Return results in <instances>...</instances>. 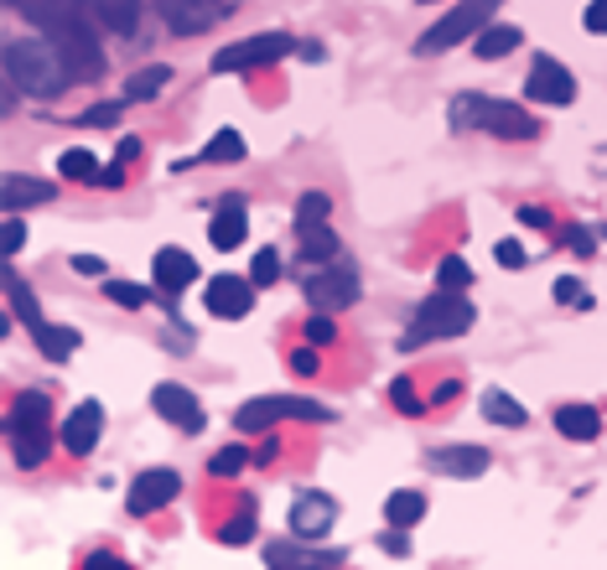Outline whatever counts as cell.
Segmentation results:
<instances>
[{
  "instance_id": "obj_41",
  "label": "cell",
  "mask_w": 607,
  "mask_h": 570,
  "mask_svg": "<svg viewBox=\"0 0 607 570\" xmlns=\"http://www.w3.org/2000/svg\"><path fill=\"white\" fill-rule=\"evenodd\" d=\"M0 244H6V259H17V254H21V244H27V223H21L17 213L6 218V238H0Z\"/></svg>"
},
{
  "instance_id": "obj_24",
  "label": "cell",
  "mask_w": 607,
  "mask_h": 570,
  "mask_svg": "<svg viewBox=\"0 0 607 570\" xmlns=\"http://www.w3.org/2000/svg\"><path fill=\"white\" fill-rule=\"evenodd\" d=\"M478 410H483V420H488V426H504V430H519V426L529 420L525 405H519V399H514L509 389H488Z\"/></svg>"
},
{
  "instance_id": "obj_16",
  "label": "cell",
  "mask_w": 607,
  "mask_h": 570,
  "mask_svg": "<svg viewBox=\"0 0 607 570\" xmlns=\"http://www.w3.org/2000/svg\"><path fill=\"white\" fill-rule=\"evenodd\" d=\"M99 430H104V405L99 399H83V405H73V415L63 420V446L73 451V457H89L99 446Z\"/></svg>"
},
{
  "instance_id": "obj_50",
  "label": "cell",
  "mask_w": 607,
  "mask_h": 570,
  "mask_svg": "<svg viewBox=\"0 0 607 570\" xmlns=\"http://www.w3.org/2000/svg\"><path fill=\"white\" fill-rule=\"evenodd\" d=\"M73 269L79 275H104V259L99 254H73Z\"/></svg>"
},
{
  "instance_id": "obj_35",
  "label": "cell",
  "mask_w": 607,
  "mask_h": 570,
  "mask_svg": "<svg viewBox=\"0 0 607 570\" xmlns=\"http://www.w3.org/2000/svg\"><path fill=\"white\" fill-rule=\"evenodd\" d=\"M219 539H224V544H244V539H255V503H250V498H244L240 513L219 529Z\"/></svg>"
},
{
  "instance_id": "obj_20",
  "label": "cell",
  "mask_w": 607,
  "mask_h": 570,
  "mask_svg": "<svg viewBox=\"0 0 607 570\" xmlns=\"http://www.w3.org/2000/svg\"><path fill=\"white\" fill-rule=\"evenodd\" d=\"M83 11H94V21L114 37H130L141 27V0H83Z\"/></svg>"
},
{
  "instance_id": "obj_37",
  "label": "cell",
  "mask_w": 607,
  "mask_h": 570,
  "mask_svg": "<svg viewBox=\"0 0 607 570\" xmlns=\"http://www.w3.org/2000/svg\"><path fill=\"white\" fill-rule=\"evenodd\" d=\"M244 467H250V451H244V446H224V451H213V461H209V472L213 477H240Z\"/></svg>"
},
{
  "instance_id": "obj_42",
  "label": "cell",
  "mask_w": 607,
  "mask_h": 570,
  "mask_svg": "<svg viewBox=\"0 0 607 570\" xmlns=\"http://www.w3.org/2000/svg\"><path fill=\"white\" fill-rule=\"evenodd\" d=\"M494 259H498L504 269H525V250H519L514 238H498V244H494Z\"/></svg>"
},
{
  "instance_id": "obj_38",
  "label": "cell",
  "mask_w": 607,
  "mask_h": 570,
  "mask_svg": "<svg viewBox=\"0 0 607 570\" xmlns=\"http://www.w3.org/2000/svg\"><path fill=\"white\" fill-rule=\"evenodd\" d=\"M556 302L560 306H576V312H591V291L576 281V275H560V281H556Z\"/></svg>"
},
{
  "instance_id": "obj_45",
  "label": "cell",
  "mask_w": 607,
  "mask_h": 570,
  "mask_svg": "<svg viewBox=\"0 0 607 570\" xmlns=\"http://www.w3.org/2000/svg\"><path fill=\"white\" fill-rule=\"evenodd\" d=\"M380 550H384V554H395V560H399V554H411V539H405V535L395 529V523H390V535H380Z\"/></svg>"
},
{
  "instance_id": "obj_30",
  "label": "cell",
  "mask_w": 607,
  "mask_h": 570,
  "mask_svg": "<svg viewBox=\"0 0 607 570\" xmlns=\"http://www.w3.org/2000/svg\"><path fill=\"white\" fill-rule=\"evenodd\" d=\"M166 83H172V68H166V63H151V68H141V73H130V79H125V94H130V99H156Z\"/></svg>"
},
{
  "instance_id": "obj_51",
  "label": "cell",
  "mask_w": 607,
  "mask_h": 570,
  "mask_svg": "<svg viewBox=\"0 0 607 570\" xmlns=\"http://www.w3.org/2000/svg\"><path fill=\"white\" fill-rule=\"evenodd\" d=\"M566 244H571L576 254H591V244H597V238H591V228H571V234H566Z\"/></svg>"
},
{
  "instance_id": "obj_40",
  "label": "cell",
  "mask_w": 607,
  "mask_h": 570,
  "mask_svg": "<svg viewBox=\"0 0 607 570\" xmlns=\"http://www.w3.org/2000/svg\"><path fill=\"white\" fill-rule=\"evenodd\" d=\"M333 337H337L333 317H322V312H312V317H306V343H312V348H327Z\"/></svg>"
},
{
  "instance_id": "obj_44",
  "label": "cell",
  "mask_w": 607,
  "mask_h": 570,
  "mask_svg": "<svg viewBox=\"0 0 607 570\" xmlns=\"http://www.w3.org/2000/svg\"><path fill=\"white\" fill-rule=\"evenodd\" d=\"M581 27H587L591 37H607V0H591L587 11H581Z\"/></svg>"
},
{
  "instance_id": "obj_10",
  "label": "cell",
  "mask_w": 607,
  "mask_h": 570,
  "mask_svg": "<svg viewBox=\"0 0 607 570\" xmlns=\"http://www.w3.org/2000/svg\"><path fill=\"white\" fill-rule=\"evenodd\" d=\"M525 94L540 99V104H571V99H576L571 68L556 63L550 52H535V63H529V79H525Z\"/></svg>"
},
{
  "instance_id": "obj_3",
  "label": "cell",
  "mask_w": 607,
  "mask_h": 570,
  "mask_svg": "<svg viewBox=\"0 0 607 570\" xmlns=\"http://www.w3.org/2000/svg\"><path fill=\"white\" fill-rule=\"evenodd\" d=\"M452 130H488L498 141H535L540 125H535V114L525 104H509V99H478V94H457L452 99Z\"/></svg>"
},
{
  "instance_id": "obj_25",
  "label": "cell",
  "mask_w": 607,
  "mask_h": 570,
  "mask_svg": "<svg viewBox=\"0 0 607 570\" xmlns=\"http://www.w3.org/2000/svg\"><path fill=\"white\" fill-rule=\"evenodd\" d=\"M37 348H42V358H52V364H63V358H73L79 353L83 337L73 333V327H52V322H42V327H32Z\"/></svg>"
},
{
  "instance_id": "obj_29",
  "label": "cell",
  "mask_w": 607,
  "mask_h": 570,
  "mask_svg": "<svg viewBox=\"0 0 607 570\" xmlns=\"http://www.w3.org/2000/svg\"><path fill=\"white\" fill-rule=\"evenodd\" d=\"M296 238H302V259H333L337 254V234L327 228V223H312V228H296Z\"/></svg>"
},
{
  "instance_id": "obj_36",
  "label": "cell",
  "mask_w": 607,
  "mask_h": 570,
  "mask_svg": "<svg viewBox=\"0 0 607 570\" xmlns=\"http://www.w3.org/2000/svg\"><path fill=\"white\" fill-rule=\"evenodd\" d=\"M333 203H327V192H302V203H296V228H312V223H327Z\"/></svg>"
},
{
  "instance_id": "obj_54",
  "label": "cell",
  "mask_w": 607,
  "mask_h": 570,
  "mask_svg": "<svg viewBox=\"0 0 607 570\" xmlns=\"http://www.w3.org/2000/svg\"><path fill=\"white\" fill-rule=\"evenodd\" d=\"M83 566H89V570H110V566H125V560H120V554H89Z\"/></svg>"
},
{
  "instance_id": "obj_11",
  "label": "cell",
  "mask_w": 607,
  "mask_h": 570,
  "mask_svg": "<svg viewBox=\"0 0 607 570\" xmlns=\"http://www.w3.org/2000/svg\"><path fill=\"white\" fill-rule=\"evenodd\" d=\"M156 11H161V21H166L176 37H198V32H209L213 21L224 17L229 0H156Z\"/></svg>"
},
{
  "instance_id": "obj_27",
  "label": "cell",
  "mask_w": 607,
  "mask_h": 570,
  "mask_svg": "<svg viewBox=\"0 0 607 570\" xmlns=\"http://www.w3.org/2000/svg\"><path fill=\"white\" fill-rule=\"evenodd\" d=\"M0 281H6V296H11V306H17V317L27 322V327H42V306H37L32 285L21 281V275H17V269H11V265L0 269Z\"/></svg>"
},
{
  "instance_id": "obj_18",
  "label": "cell",
  "mask_w": 607,
  "mask_h": 570,
  "mask_svg": "<svg viewBox=\"0 0 607 570\" xmlns=\"http://www.w3.org/2000/svg\"><path fill=\"white\" fill-rule=\"evenodd\" d=\"M432 467L442 477H483L488 467H494V457H488L483 446H436Z\"/></svg>"
},
{
  "instance_id": "obj_17",
  "label": "cell",
  "mask_w": 607,
  "mask_h": 570,
  "mask_svg": "<svg viewBox=\"0 0 607 570\" xmlns=\"http://www.w3.org/2000/svg\"><path fill=\"white\" fill-rule=\"evenodd\" d=\"M151 269H156V285L166 291V296H176V291H188L192 281H198V259H192L188 250H176V244H166V250H156V259H151Z\"/></svg>"
},
{
  "instance_id": "obj_1",
  "label": "cell",
  "mask_w": 607,
  "mask_h": 570,
  "mask_svg": "<svg viewBox=\"0 0 607 570\" xmlns=\"http://www.w3.org/2000/svg\"><path fill=\"white\" fill-rule=\"evenodd\" d=\"M21 6V17H32L42 32L63 48V58L73 63V79H94L99 68H104V52H99V37L89 32V21H83V0H11Z\"/></svg>"
},
{
  "instance_id": "obj_28",
  "label": "cell",
  "mask_w": 607,
  "mask_h": 570,
  "mask_svg": "<svg viewBox=\"0 0 607 570\" xmlns=\"http://www.w3.org/2000/svg\"><path fill=\"white\" fill-rule=\"evenodd\" d=\"M473 48H478L483 63H498V58H509V52L519 48V27H483V32L473 37Z\"/></svg>"
},
{
  "instance_id": "obj_49",
  "label": "cell",
  "mask_w": 607,
  "mask_h": 570,
  "mask_svg": "<svg viewBox=\"0 0 607 570\" xmlns=\"http://www.w3.org/2000/svg\"><path fill=\"white\" fill-rule=\"evenodd\" d=\"M291 368H296V374H302V379H306V374H317V353H312V348L291 353Z\"/></svg>"
},
{
  "instance_id": "obj_4",
  "label": "cell",
  "mask_w": 607,
  "mask_h": 570,
  "mask_svg": "<svg viewBox=\"0 0 607 570\" xmlns=\"http://www.w3.org/2000/svg\"><path fill=\"white\" fill-rule=\"evenodd\" d=\"M48 426H52V405L42 389H21L11 399L6 415V436H11V457L17 467H42L48 461Z\"/></svg>"
},
{
  "instance_id": "obj_15",
  "label": "cell",
  "mask_w": 607,
  "mask_h": 570,
  "mask_svg": "<svg viewBox=\"0 0 607 570\" xmlns=\"http://www.w3.org/2000/svg\"><path fill=\"white\" fill-rule=\"evenodd\" d=\"M333 523H337V503L327 492H296V503H291V535L322 539Z\"/></svg>"
},
{
  "instance_id": "obj_26",
  "label": "cell",
  "mask_w": 607,
  "mask_h": 570,
  "mask_svg": "<svg viewBox=\"0 0 607 570\" xmlns=\"http://www.w3.org/2000/svg\"><path fill=\"white\" fill-rule=\"evenodd\" d=\"M384 519L395 523V529H416V523L426 519V498H421L416 488L390 492V503H384Z\"/></svg>"
},
{
  "instance_id": "obj_31",
  "label": "cell",
  "mask_w": 607,
  "mask_h": 570,
  "mask_svg": "<svg viewBox=\"0 0 607 570\" xmlns=\"http://www.w3.org/2000/svg\"><path fill=\"white\" fill-rule=\"evenodd\" d=\"M58 172H63V176H79V182H94V176H99V161H94V151L73 145V151H63V156H58Z\"/></svg>"
},
{
  "instance_id": "obj_23",
  "label": "cell",
  "mask_w": 607,
  "mask_h": 570,
  "mask_svg": "<svg viewBox=\"0 0 607 570\" xmlns=\"http://www.w3.org/2000/svg\"><path fill=\"white\" fill-rule=\"evenodd\" d=\"M556 430L566 441H597V436H603V415L591 410V405H560Z\"/></svg>"
},
{
  "instance_id": "obj_13",
  "label": "cell",
  "mask_w": 607,
  "mask_h": 570,
  "mask_svg": "<svg viewBox=\"0 0 607 570\" xmlns=\"http://www.w3.org/2000/svg\"><path fill=\"white\" fill-rule=\"evenodd\" d=\"M209 312L224 322H240L255 312V281H240V275H213L209 281Z\"/></svg>"
},
{
  "instance_id": "obj_19",
  "label": "cell",
  "mask_w": 607,
  "mask_h": 570,
  "mask_svg": "<svg viewBox=\"0 0 607 570\" xmlns=\"http://www.w3.org/2000/svg\"><path fill=\"white\" fill-rule=\"evenodd\" d=\"M209 238H213V250H240L244 238H250V218H244V203L240 197H224V207L213 213L209 223Z\"/></svg>"
},
{
  "instance_id": "obj_22",
  "label": "cell",
  "mask_w": 607,
  "mask_h": 570,
  "mask_svg": "<svg viewBox=\"0 0 607 570\" xmlns=\"http://www.w3.org/2000/svg\"><path fill=\"white\" fill-rule=\"evenodd\" d=\"M265 566H281V570L343 566V550H296V544H275V550H265Z\"/></svg>"
},
{
  "instance_id": "obj_32",
  "label": "cell",
  "mask_w": 607,
  "mask_h": 570,
  "mask_svg": "<svg viewBox=\"0 0 607 570\" xmlns=\"http://www.w3.org/2000/svg\"><path fill=\"white\" fill-rule=\"evenodd\" d=\"M203 161H244V135L240 130H219V135L203 145Z\"/></svg>"
},
{
  "instance_id": "obj_21",
  "label": "cell",
  "mask_w": 607,
  "mask_h": 570,
  "mask_svg": "<svg viewBox=\"0 0 607 570\" xmlns=\"http://www.w3.org/2000/svg\"><path fill=\"white\" fill-rule=\"evenodd\" d=\"M0 203H6V213H21V207H32V203H52V182H32V176H21V172H6Z\"/></svg>"
},
{
  "instance_id": "obj_39",
  "label": "cell",
  "mask_w": 607,
  "mask_h": 570,
  "mask_svg": "<svg viewBox=\"0 0 607 570\" xmlns=\"http://www.w3.org/2000/svg\"><path fill=\"white\" fill-rule=\"evenodd\" d=\"M250 281H255V285H275V281H281V254H275V250H260L255 265H250Z\"/></svg>"
},
{
  "instance_id": "obj_46",
  "label": "cell",
  "mask_w": 607,
  "mask_h": 570,
  "mask_svg": "<svg viewBox=\"0 0 607 570\" xmlns=\"http://www.w3.org/2000/svg\"><path fill=\"white\" fill-rule=\"evenodd\" d=\"M114 120H120V104H94L83 114V125H114Z\"/></svg>"
},
{
  "instance_id": "obj_6",
  "label": "cell",
  "mask_w": 607,
  "mask_h": 570,
  "mask_svg": "<svg viewBox=\"0 0 607 570\" xmlns=\"http://www.w3.org/2000/svg\"><path fill=\"white\" fill-rule=\"evenodd\" d=\"M504 6V0H463L457 11H447V17L436 21L432 32H421L416 52L421 58H436V52H447L457 48V42H467V37H478L488 21H494V11Z\"/></svg>"
},
{
  "instance_id": "obj_5",
  "label": "cell",
  "mask_w": 607,
  "mask_h": 570,
  "mask_svg": "<svg viewBox=\"0 0 607 570\" xmlns=\"http://www.w3.org/2000/svg\"><path fill=\"white\" fill-rule=\"evenodd\" d=\"M467 327H473V306L457 291H442V296L416 306V317H411L405 337H399V348L411 353V348H426V343H447V337H463Z\"/></svg>"
},
{
  "instance_id": "obj_8",
  "label": "cell",
  "mask_w": 607,
  "mask_h": 570,
  "mask_svg": "<svg viewBox=\"0 0 607 570\" xmlns=\"http://www.w3.org/2000/svg\"><path fill=\"white\" fill-rule=\"evenodd\" d=\"M286 52H296L286 32H260L244 37V42H229L224 52H213V73H250V68H271L281 63Z\"/></svg>"
},
{
  "instance_id": "obj_7",
  "label": "cell",
  "mask_w": 607,
  "mask_h": 570,
  "mask_svg": "<svg viewBox=\"0 0 607 570\" xmlns=\"http://www.w3.org/2000/svg\"><path fill=\"white\" fill-rule=\"evenodd\" d=\"M281 420H322V426H327L333 410L317 405V399H296V395H260L234 410V426L240 430H271V426H281Z\"/></svg>"
},
{
  "instance_id": "obj_52",
  "label": "cell",
  "mask_w": 607,
  "mask_h": 570,
  "mask_svg": "<svg viewBox=\"0 0 607 570\" xmlns=\"http://www.w3.org/2000/svg\"><path fill=\"white\" fill-rule=\"evenodd\" d=\"M457 395H463V384H457V379H447V384H436V405H447V399H457Z\"/></svg>"
},
{
  "instance_id": "obj_12",
  "label": "cell",
  "mask_w": 607,
  "mask_h": 570,
  "mask_svg": "<svg viewBox=\"0 0 607 570\" xmlns=\"http://www.w3.org/2000/svg\"><path fill=\"white\" fill-rule=\"evenodd\" d=\"M151 405H156V415L166 420V426L176 430H203V405H198V395H192L188 384H156L151 389Z\"/></svg>"
},
{
  "instance_id": "obj_48",
  "label": "cell",
  "mask_w": 607,
  "mask_h": 570,
  "mask_svg": "<svg viewBox=\"0 0 607 570\" xmlns=\"http://www.w3.org/2000/svg\"><path fill=\"white\" fill-rule=\"evenodd\" d=\"M120 182H125V161H114V166H99L94 187H120Z\"/></svg>"
},
{
  "instance_id": "obj_47",
  "label": "cell",
  "mask_w": 607,
  "mask_h": 570,
  "mask_svg": "<svg viewBox=\"0 0 607 570\" xmlns=\"http://www.w3.org/2000/svg\"><path fill=\"white\" fill-rule=\"evenodd\" d=\"M519 223H525V228H550V207H519Z\"/></svg>"
},
{
  "instance_id": "obj_9",
  "label": "cell",
  "mask_w": 607,
  "mask_h": 570,
  "mask_svg": "<svg viewBox=\"0 0 607 570\" xmlns=\"http://www.w3.org/2000/svg\"><path fill=\"white\" fill-rule=\"evenodd\" d=\"M306 302L317 306V312H337V306H353L358 302V269L348 259H333V265H322L306 275Z\"/></svg>"
},
{
  "instance_id": "obj_34",
  "label": "cell",
  "mask_w": 607,
  "mask_h": 570,
  "mask_svg": "<svg viewBox=\"0 0 607 570\" xmlns=\"http://www.w3.org/2000/svg\"><path fill=\"white\" fill-rule=\"evenodd\" d=\"M104 296H110L114 306H125V312H141V306L151 302V291L135 281H104Z\"/></svg>"
},
{
  "instance_id": "obj_14",
  "label": "cell",
  "mask_w": 607,
  "mask_h": 570,
  "mask_svg": "<svg viewBox=\"0 0 607 570\" xmlns=\"http://www.w3.org/2000/svg\"><path fill=\"white\" fill-rule=\"evenodd\" d=\"M176 492H182V477L172 472V467H156V472H141L135 477V482H130V513H156V508H166L176 498Z\"/></svg>"
},
{
  "instance_id": "obj_33",
  "label": "cell",
  "mask_w": 607,
  "mask_h": 570,
  "mask_svg": "<svg viewBox=\"0 0 607 570\" xmlns=\"http://www.w3.org/2000/svg\"><path fill=\"white\" fill-rule=\"evenodd\" d=\"M436 285H442V291H467V285H473V269H467L463 254H447V259L436 265Z\"/></svg>"
},
{
  "instance_id": "obj_2",
  "label": "cell",
  "mask_w": 607,
  "mask_h": 570,
  "mask_svg": "<svg viewBox=\"0 0 607 570\" xmlns=\"http://www.w3.org/2000/svg\"><path fill=\"white\" fill-rule=\"evenodd\" d=\"M6 83H11V94L52 99L73 83V63H68L63 48L48 32L21 37V42H6Z\"/></svg>"
},
{
  "instance_id": "obj_53",
  "label": "cell",
  "mask_w": 607,
  "mask_h": 570,
  "mask_svg": "<svg viewBox=\"0 0 607 570\" xmlns=\"http://www.w3.org/2000/svg\"><path fill=\"white\" fill-rule=\"evenodd\" d=\"M296 58H302V63H322L327 52H322V42H302V48H296Z\"/></svg>"
},
{
  "instance_id": "obj_43",
  "label": "cell",
  "mask_w": 607,
  "mask_h": 570,
  "mask_svg": "<svg viewBox=\"0 0 607 570\" xmlns=\"http://www.w3.org/2000/svg\"><path fill=\"white\" fill-rule=\"evenodd\" d=\"M390 399H395V410L421 415V399H416V389H411V379H395V389H390Z\"/></svg>"
}]
</instances>
